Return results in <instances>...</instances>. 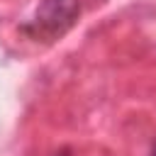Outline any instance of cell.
<instances>
[{"instance_id": "cell-1", "label": "cell", "mask_w": 156, "mask_h": 156, "mask_svg": "<svg viewBox=\"0 0 156 156\" xmlns=\"http://www.w3.org/2000/svg\"><path fill=\"white\" fill-rule=\"evenodd\" d=\"M80 12L83 0H41L32 20L20 29L34 41H56L78 22Z\"/></svg>"}, {"instance_id": "cell-2", "label": "cell", "mask_w": 156, "mask_h": 156, "mask_svg": "<svg viewBox=\"0 0 156 156\" xmlns=\"http://www.w3.org/2000/svg\"><path fill=\"white\" fill-rule=\"evenodd\" d=\"M151 156H156V146H154V149H151Z\"/></svg>"}]
</instances>
